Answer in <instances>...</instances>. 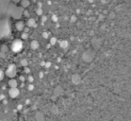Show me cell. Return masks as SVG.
<instances>
[{"instance_id":"obj_1","label":"cell","mask_w":131,"mask_h":121,"mask_svg":"<svg viewBox=\"0 0 131 121\" xmlns=\"http://www.w3.org/2000/svg\"><path fill=\"white\" fill-rule=\"evenodd\" d=\"M23 47H24V43H23V40H21V39H16L11 43V50L14 53L21 52Z\"/></svg>"},{"instance_id":"obj_2","label":"cell","mask_w":131,"mask_h":121,"mask_svg":"<svg viewBox=\"0 0 131 121\" xmlns=\"http://www.w3.org/2000/svg\"><path fill=\"white\" fill-rule=\"evenodd\" d=\"M5 74H6V76L9 77V78H14L15 76L17 75V68H16V66H15L14 64L9 65V67L7 68Z\"/></svg>"},{"instance_id":"obj_3","label":"cell","mask_w":131,"mask_h":121,"mask_svg":"<svg viewBox=\"0 0 131 121\" xmlns=\"http://www.w3.org/2000/svg\"><path fill=\"white\" fill-rule=\"evenodd\" d=\"M24 15V9L22 7H14L11 11V16L14 19H20Z\"/></svg>"},{"instance_id":"obj_4","label":"cell","mask_w":131,"mask_h":121,"mask_svg":"<svg viewBox=\"0 0 131 121\" xmlns=\"http://www.w3.org/2000/svg\"><path fill=\"white\" fill-rule=\"evenodd\" d=\"M19 94H20V90L18 89L17 87H15V88H9V97H11V98H16V97L19 96Z\"/></svg>"},{"instance_id":"obj_5","label":"cell","mask_w":131,"mask_h":121,"mask_svg":"<svg viewBox=\"0 0 131 121\" xmlns=\"http://www.w3.org/2000/svg\"><path fill=\"white\" fill-rule=\"evenodd\" d=\"M25 27H26L25 26V23L23 21H18L17 23L15 24V28L17 29L18 31H20V32H23Z\"/></svg>"},{"instance_id":"obj_6","label":"cell","mask_w":131,"mask_h":121,"mask_svg":"<svg viewBox=\"0 0 131 121\" xmlns=\"http://www.w3.org/2000/svg\"><path fill=\"white\" fill-rule=\"evenodd\" d=\"M26 26H28V27H36V26H37L36 20L34 18H29V19H27V21H26Z\"/></svg>"},{"instance_id":"obj_7","label":"cell","mask_w":131,"mask_h":121,"mask_svg":"<svg viewBox=\"0 0 131 121\" xmlns=\"http://www.w3.org/2000/svg\"><path fill=\"white\" fill-rule=\"evenodd\" d=\"M9 86L10 88H15V87H18V81L17 79H14V78H10L9 80Z\"/></svg>"},{"instance_id":"obj_8","label":"cell","mask_w":131,"mask_h":121,"mask_svg":"<svg viewBox=\"0 0 131 121\" xmlns=\"http://www.w3.org/2000/svg\"><path fill=\"white\" fill-rule=\"evenodd\" d=\"M39 46H40V44H39V42L37 40H33V41L30 42V47H31V49L36 50V49L39 48Z\"/></svg>"},{"instance_id":"obj_9","label":"cell","mask_w":131,"mask_h":121,"mask_svg":"<svg viewBox=\"0 0 131 121\" xmlns=\"http://www.w3.org/2000/svg\"><path fill=\"white\" fill-rule=\"evenodd\" d=\"M20 4H21V7L23 9H26V8H27L30 5V1L29 0H21L20 1Z\"/></svg>"},{"instance_id":"obj_10","label":"cell","mask_w":131,"mask_h":121,"mask_svg":"<svg viewBox=\"0 0 131 121\" xmlns=\"http://www.w3.org/2000/svg\"><path fill=\"white\" fill-rule=\"evenodd\" d=\"M20 64L23 66V67H27L28 66V60L26 59H22L20 60Z\"/></svg>"},{"instance_id":"obj_11","label":"cell","mask_w":131,"mask_h":121,"mask_svg":"<svg viewBox=\"0 0 131 121\" xmlns=\"http://www.w3.org/2000/svg\"><path fill=\"white\" fill-rule=\"evenodd\" d=\"M27 38H28V34L25 31H23L22 34H21V40H26Z\"/></svg>"},{"instance_id":"obj_12","label":"cell","mask_w":131,"mask_h":121,"mask_svg":"<svg viewBox=\"0 0 131 121\" xmlns=\"http://www.w3.org/2000/svg\"><path fill=\"white\" fill-rule=\"evenodd\" d=\"M67 45H68L67 41H62V42L61 43V47H63V48H66V47H67Z\"/></svg>"},{"instance_id":"obj_13","label":"cell","mask_w":131,"mask_h":121,"mask_svg":"<svg viewBox=\"0 0 131 121\" xmlns=\"http://www.w3.org/2000/svg\"><path fill=\"white\" fill-rule=\"evenodd\" d=\"M56 43H57V39H56L55 37H52V38L50 39V44L54 45V44H56Z\"/></svg>"},{"instance_id":"obj_14","label":"cell","mask_w":131,"mask_h":121,"mask_svg":"<svg viewBox=\"0 0 131 121\" xmlns=\"http://www.w3.org/2000/svg\"><path fill=\"white\" fill-rule=\"evenodd\" d=\"M36 12H37V14H38V15H40V16H42V15H43V9H41V8H39V9H36Z\"/></svg>"},{"instance_id":"obj_15","label":"cell","mask_w":131,"mask_h":121,"mask_svg":"<svg viewBox=\"0 0 131 121\" xmlns=\"http://www.w3.org/2000/svg\"><path fill=\"white\" fill-rule=\"evenodd\" d=\"M4 76H5V72H4L2 69H0V81L4 78Z\"/></svg>"},{"instance_id":"obj_16","label":"cell","mask_w":131,"mask_h":121,"mask_svg":"<svg viewBox=\"0 0 131 121\" xmlns=\"http://www.w3.org/2000/svg\"><path fill=\"white\" fill-rule=\"evenodd\" d=\"M27 89H28L29 91H33V90H34V85H33L32 83H30V84L28 85V87H27Z\"/></svg>"},{"instance_id":"obj_17","label":"cell","mask_w":131,"mask_h":121,"mask_svg":"<svg viewBox=\"0 0 131 121\" xmlns=\"http://www.w3.org/2000/svg\"><path fill=\"white\" fill-rule=\"evenodd\" d=\"M24 71H25V73H26V74H29L30 73V69L28 67H24Z\"/></svg>"},{"instance_id":"obj_18","label":"cell","mask_w":131,"mask_h":121,"mask_svg":"<svg viewBox=\"0 0 131 121\" xmlns=\"http://www.w3.org/2000/svg\"><path fill=\"white\" fill-rule=\"evenodd\" d=\"M27 79H28V81H29L30 83H32V82H33V80H34V78H33V77H32V76H29Z\"/></svg>"},{"instance_id":"obj_19","label":"cell","mask_w":131,"mask_h":121,"mask_svg":"<svg viewBox=\"0 0 131 121\" xmlns=\"http://www.w3.org/2000/svg\"><path fill=\"white\" fill-rule=\"evenodd\" d=\"M43 37H44V39H47V38L49 37V35H48L47 32H44V33H43Z\"/></svg>"},{"instance_id":"obj_20","label":"cell","mask_w":131,"mask_h":121,"mask_svg":"<svg viewBox=\"0 0 131 121\" xmlns=\"http://www.w3.org/2000/svg\"><path fill=\"white\" fill-rule=\"evenodd\" d=\"M19 79H20L22 82H24V81L26 80V79H25V77H23V76H20V77H19Z\"/></svg>"},{"instance_id":"obj_21","label":"cell","mask_w":131,"mask_h":121,"mask_svg":"<svg viewBox=\"0 0 131 121\" xmlns=\"http://www.w3.org/2000/svg\"><path fill=\"white\" fill-rule=\"evenodd\" d=\"M5 95H0V100H5Z\"/></svg>"},{"instance_id":"obj_22","label":"cell","mask_w":131,"mask_h":121,"mask_svg":"<svg viewBox=\"0 0 131 121\" xmlns=\"http://www.w3.org/2000/svg\"><path fill=\"white\" fill-rule=\"evenodd\" d=\"M24 15H25V16H28V15H29V13L27 12V10H24Z\"/></svg>"},{"instance_id":"obj_23","label":"cell","mask_w":131,"mask_h":121,"mask_svg":"<svg viewBox=\"0 0 131 121\" xmlns=\"http://www.w3.org/2000/svg\"><path fill=\"white\" fill-rule=\"evenodd\" d=\"M22 108H23V106H22V105H18L17 106V109L19 110V111H21V110H22Z\"/></svg>"},{"instance_id":"obj_24","label":"cell","mask_w":131,"mask_h":121,"mask_svg":"<svg viewBox=\"0 0 131 121\" xmlns=\"http://www.w3.org/2000/svg\"><path fill=\"white\" fill-rule=\"evenodd\" d=\"M42 20H43V22H45L46 21V16H42Z\"/></svg>"},{"instance_id":"obj_25","label":"cell","mask_w":131,"mask_h":121,"mask_svg":"<svg viewBox=\"0 0 131 121\" xmlns=\"http://www.w3.org/2000/svg\"><path fill=\"white\" fill-rule=\"evenodd\" d=\"M53 20H54V21H57V17H56V16H55V15H54V16H53Z\"/></svg>"},{"instance_id":"obj_26","label":"cell","mask_w":131,"mask_h":121,"mask_svg":"<svg viewBox=\"0 0 131 121\" xmlns=\"http://www.w3.org/2000/svg\"><path fill=\"white\" fill-rule=\"evenodd\" d=\"M12 1H13V2H16V3H18V2H20L21 0H12Z\"/></svg>"},{"instance_id":"obj_27","label":"cell","mask_w":131,"mask_h":121,"mask_svg":"<svg viewBox=\"0 0 131 121\" xmlns=\"http://www.w3.org/2000/svg\"><path fill=\"white\" fill-rule=\"evenodd\" d=\"M29 1H37V0H29Z\"/></svg>"}]
</instances>
